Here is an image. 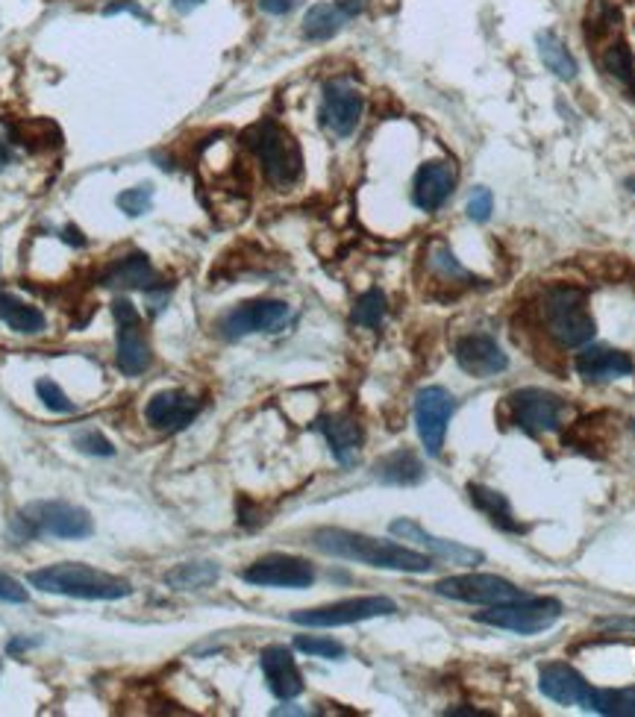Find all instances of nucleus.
Masks as SVG:
<instances>
[{
  "mask_svg": "<svg viewBox=\"0 0 635 717\" xmlns=\"http://www.w3.org/2000/svg\"><path fill=\"white\" fill-rule=\"evenodd\" d=\"M457 412V400L447 389L441 386H427V389L418 391L415 398V427H418V439L424 444L429 456H441V448H445V436H447V424Z\"/></svg>",
  "mask_w": 635,
  "mask_h": 717,
  "instance_id": "10",
  "label": "nucleus"
},
{
  "mask_svg": "<svg viewBox=\"0 0 635 717\" xmlns=\"http://www.w3.org/2000/svg\"><path fill=\"white\" fill-rule=\"evenodd\" d=\"M336 7L350 18V15H357V12L362 10V0H338Z\"/></svg>",
  "mask_w": 635,
  "mask_h": 717,
  "instance_id": "46",
  "label": "nucleus"
},
{
  "mask_svg": "<svg viewBox=\"0 0 635 717\" xmlns=\"http://www.w3.org/2000/svg\"><path fill=\"white\" fill-rule=\"evenodd\" d=\"M318 429L324 432L329 453L336 456V462H341V465H353L357 462L362 439H365L357 418H350V415H327V418H321Z\"/></svg>",
  "mask_w": 635,
  "mask_h": 717,
  "instance_id": "23",
  "label": "nucleus"
},
{
  "mask_svg": "<svg viewBox=\"0 0 635 717\" xmlns=\"http://www.w3.org/2000/svg\"><path fill=\"white\" fill-rule=\"evenodd\" d=\"M468 498H471V503H474V506L480 508L497 529H503V532H524V527H521L515 520V515H512L509 500L503 498L500 491L471 482V486H468Z\"/></svg>",
  "mask_w": 635,
  "mask_h": 717,
  "instance_id": "25",
  "label": "nucleus"
},
{
  "mask_svg": "<svg viewBox=\"0 0 635 717\" xmlns=\"http://www.w3.org/2000/svg\"><path fill=\"white\" fill-rule=\"evenodd\" d=\"M0 320L12 329V332H21V336H36L41 329L48 327V320L41 315V310L24 303L10 291H0Z\"/></svg>",
  "mask_w": 635,
  "mask_h": 717,
  "instance_id": "26",
  "label": "nucleus"
},
{
  "mask_svg": "<svg viewBox=\"0 0 635 717\" xmlns=\"http://www.w3.org/2000/svg\"><path fill=\"white\" fill-rule=\"evenodd\" d=\"M509 415L518 427L526 432H553L562 427V415H565V400L556 398L545 389H521L512 391L507 398Z\"/></svg>",
  "mask_w": 635,
  "mask_h": 717,
  "instance_id": "11",
  "label": "nucleus"
},
{
  "mask_svg": "<svg viewBox=\"0 0 635 717\" xmlns=\"http://www.w3.org/2000/svg\"><path fill=\"white\" fill-rule=\"evenodd\" d=\"M295 647L300 653H309V656H321V658H341L345 656V647L333 641V638H315V636H298L295 638Z\"/></svg>",
  "mask_w": 635,
  "mask_h": 717,
  "instance_id": "38",
  "label": "nucleus"
},
{
  "mask_svg": "<svg viewBox=\"0 0 635 717\" xmlns=\"http://www.w3.org/2000/svg\"><path fill=\"white\" fill-rule=\"evenodd\" d=\"M538 688H541V694L547 700H553L559 706L586 708L588 697H592V685L586 682V677L565 662L545 665L538 674Z\"/></svg>",
  "mask_w": 635,
  "mask_h": 717,
  "instance_id": "17",
  "label": "nucleus"
},
{
  "mask_svg": "<svg viewBox=\"0 0 635 717\" xmlns=\"http://www.w3.org/2000/svg\"><path fill=\"white\" fill-rule=\"evenodd\" d=\"M391 536H397L400 541H412L421 550H427L441 562H450V565H476V562H483V553L474 548H465V544H459V541H445V538L429 536L427 529L415 524V520L400 518L391 520Z\"/></svg>",
  "mask_w": 635,
  "mask_h": 717,
  "instance_id": "16",
  "label": "nucleus"
},
{
  "mask_svg": "<svg viewBox=\"0 0 635 717\" xmlns=\"http://www.w3.org/2000/svg\"><path fill=\"white\" fill-rule=\"evenodd\" d=\"M365 100L359 95L357 86L348 80H329L324 86V100H321V124L327 127L338 139H348L362 121Z\"/></svg>",
  "mask_w": 635,
  "mask_h": 717,
  "instance_id": "14",
  "label": "nucleus"
},
{
  "mask_svg": "<svg viewBox=\"0 0 635 717\" xmlns=\"http://www.w3.org/2000/svg\"><path fill=\"white\" fill-rule=\"evenodd\" d=\"M386 312H388L386 294H383L379 289H371L357 300V306H353V312H350V318H353V324H359V327L374 329L383 324Z\"/></svg>",
  "mask_w": 635,
  "mask_h": 717,
  "instance_id": "33",
  "label": "nucleus"
},
{
  "mask_svg": "<svg viewBox=\"0 0 635 717\" xmlns=\"http://www.w3.org/2000/svg\"><path fill=\"white\" fill-rule=\"evenodd\" d=\"M374 477L386 486H418L424 479V462L412 450H395L374 465Z\"/></svg>",
  "mask_w": 635,
  "mask_h": 717,
  "instance_id": "24",
  "label": "nucleus"
},
{
  "mask_svg": "<svg viewBox=\"0 0 635 717\" xmlns=\"http://www.w3.org/2000/svg\"><path fill=\"white\" fill-rule=\"evenodd\" d=\"M74 448H77L79 453H89V456H100V458H107L115 453L112 441L107 439V436L95 432V429H89V432H79L77 439H74Z\"/></svg>",
  "mask_w": 635,
  "mask_h": 717,
  "instance_id": "39",
  "label": "nucleus"
},
{
  "mask_svg": "<svg viewBox=\"0 0 635 717\" xmlns=\"http://www.w3.org/2000/svg\"><path fill=\"white\" fill-rule=\"evenodd\" d=\"M215 579H219V565L215 562H183V565L165 574V582L174 591H200V588L212 586Z\"/></svg>",
  "mask_w": 635,
  "mask_h": 717,
  "instance_id": "29",
  "label": "nucleus"
},
{
  "mask_svg": "<svg viewBox=\"0 0 635 717\" xmlns=\"http://www.w3.org/2000/svg\"><path fill=\"white\" fill-rule=\"evenodd\" d=\"M626 189H630V191H633V194H635V177L626 179Z\"/></svg>",
  "mask_w": 635,
  "mask_h": 717,
  "instance_id": "49",
  "label": "nucleus"
},
{
  "mask_svg": "<svg viewBox=\"0 0 635 717\" xmlns=\"http://www.w3.org/2000/svg\"><path fill=\"white\" fill-rule=\"evenodd\" d=\"M103 12H107V15H119V12H133V15H139V18L148 21V15H145V12H141L136 3H112V7H107Z\"/></svg>",
  "mask_w": 635,
  "mask_h": 717,
  "instance_id": "43",
  "label": "nucleus"
},
{
  "mask_svg": "<svg viewBox=\"0 0 635 717\" xmlns=\"http://www.w3.org/2000/svg\"><path fill=\"white\" fill-rule=\"evenodd\" d=\"M203 0H174V10L177 12H189L195 10V7H200Z\"/></svg>",
  "mask_w": 635,
  "mask_h": 717,
  "instance_id": "47",
  "label": "nucleus"
},
{
  "mask_svg": "<svg viewBox=\"0 0 635 717\" xmlns=\"http://www.w3.org/2000/svg\"><path fill=\"white\" fill-rule=\"evenodd\" d=\"M538 56L547 65V71H553L559 80H574L576 77L574 56L568 53L565 45L556 39L553 33H541L538 36Z\"/></svg>",
  "mask_w": 635,
  "mask_h": 717,
  "instance_id": "30",
  "label": "nucleus"
},
{
  "mask_svg": "<svg viewBox=\"0 0 635 717\" xmlns=\"http://www.w3.org/2000/svg\"><path fill=\"white\" fill-rule=\"evenodd\" d=\"M586 30L592 39H603V36L618 30V10L609 0H595V3H592L586 18Z\"/></svg>",
  "mask_w": 635,
  "mask_h": 717,
  "instance_id": "35",
  "label": "nucleus"
},
{
  "mask_svg": "<svg viewBox=\"0 0 635 717\" xmlns=\"http://www.w3.org/2000/svg\"><path fill=\"white\" fill-rule=\"evenodd\" d=\"M10 141H0V165H7V162L12 160V150L7 148Z\"/></svg>",
  "mask_w": 635,
  "mask_h": 717,
  "instance_id": "48",
  "label": "nucleus"
},
{
  "mask_svg": "<svg viewBox=\"0 0 635 717\" xmlns=\"http://www.w3.org/2000/svg\"><path fill=\"white\" fill-rule=\"evenodd\" d=\"M62 241H69L71 248H86V239L79 236L77 227H65L62 229Z\"/></svg>",
  "mask_w": 635,
  "mask_h": 717,
  "instance_id": "44",
  "label": "nucleus"
},
{
  "mask_svg": "<svg viewBox=\"0 0 635 717\" xmlns=\"http://www.w3.org/2000/svg\"><path fill=\"white\" fill-rule=\"evenodd\" d=\"M576 370L588 382H606V379L630 377L635 370V362L624 350L586 348L576 356Z\"/></svg>",
  "mask_w": 635,
  "mask_h": 717,
  "instance_id": "22",
  "label": "nucleus"
},
{
  "mask_svg": "<svg viewBox=\"0 0 635 717\" xmlns=\"http://www.w3.org/2000/svg\"><path fill=\"white\" fill-rule=\"evenodd\" d=\"M27 582L45 594L74 600H124L133 594V586L124 577L91 568V565H79V562H60L50 568L33 570Z\"/></svg>",
  "mask_w": 635,
  "mask_h": 717,
  "instance_id": "2",
  "label": "nucleus"
},
{
  "mask_svg": "<svg viewBox=\"0 0 635 717\" xmlns=\"http://www.w3.org/2000/svg\"><path fill=\"white\" fill-rule=\"evenodd\" d=\"M12 139L30 150L57 148L60 144V130L50 121H21L18 127L12 130Z\"/></svg>",
  "mask_w": 635,
  "mask_h": 717,
  "instance_id": "31",
  "label": "nucleus"
},
{
  "mask_svg": "<svg viewBox=\"0 0 635 717\" xmlns=\"http://www.w3.org/2000/svg\"><path fill=\"white\" fill-rule=\"evenodd\" d=\"M30 594H27V588L21 586L18 579L10 577V574H3L0 570V603H27Z\"/></svg>",
  "mask_w": 635,
  "mask_h": 717,
  "instance_id": "41",
  "label": "nucleus"
},
{
  "mask_svg": "<svg viewBox=\"0 0 635 717\" xmlns=\"http://www.w3.org/2000/svg\"><path fill=\"white\" fill-rule=\"evenodd\" d=\"M150 203H153V189H150L148 183L139 186V189H127L119 194V210L129 218H139L145 212H150Z\"/></svg>",
  "mask_w": 635,
  "mask_h": 717,
  "instance_id": "37",
  "label": "nucleus"
},
{
  "mask_svg": "<svg viewBox=\"0 0 635 717\" xmlns=\"http://www.w3.org/2000/svg\"><path fill=\"white\" fill-rule=\"evenodd\" d=\"M457 362L459 368L476 379L497 377V374H503L509 368V358L500 350V344L495 339H488V336H480V332L457 341Z\"/></svg>",
  "mask_w": 635,
  "mask_h": 717,
  "instance_id": "18",
  "label": "nucleus"
},
{
  "mask_svg": "<svg viewBox=\"0 0 635 717\" xmlns=\"http://www.w3.org/2000/svg\"><path fill=\"white\" fill-rule=\"evenodd\" d=\"M586 712L606 717H635V688H592Z\"/></svg>",
  "mask_w": 635,
  "mask_h": 717,
  "instance_id": "27",
  "label": "nucleus"
},
{
  "mask_svg": "<svg viewBox=\"0 0 635 717\" xmlns=\"http://www.w3.org/2000/svg\"><path fill=\"white\" fill-rule=\"evenodd\" d=\"M603 68L609 71V77H615L621 86L635 91V60L633 50L626 48L624 41H612L603 53Z\"/></svg>",
  "mask_w": 635,
  "mask_h": 717,
  "instance_id": "32",
  "label": "nucleus"
},
{
  "mask_svg": "<svg viewBox=\"0 0 635 717\" xmlns=\"http://www.w3.org/2000/svg\"><path fill=\"white\" fill-rule=\"evenodd\" d=\"M36 644H39V641H27V638H15V641H10V644H7V650H10V653H24V650L36 647Z\"/></svg>",
  "mask_w": 635,
  "mask_h": 717,
  "instance_id": "45",
  "label": "nucleus"
},
{
  "mask_svg": "<svg viewBox=\"0 0 635 717\" xmlns=\"http://www.w3.org/2000/svg\"><path fill=\"white\" fill-rule=\"evenodd\" d=\"M433 591L438 598L459 600L471 606H507V603L526 598V591L497 574H462V577L438 579Z\"/></svg>",
  "mask_w": 635,
  "mask_h": 717,
  "instance_id": "7",
  "label": "nucleus"
},
{
  "mask_svg": "<svg viewBox=\"0 0 635 717\" xmlns=\"http://www.w3.org/2000/svg\"><path fill=\"white\" fill-rule=\"evenodd\" d=\"M562 618V603L553 598H530L507 603V606H488V612H480L476 620L488 624V627L509 629L518 636H536L545 632Z\"/></svg>",
  "mask_w": 635,
  "mask_h": 717,
  "instance_id": "6",
  "label": "nucleus"
},
{
  "mask_svg": "<svg viewBox=\"0 0 635 717\" xmlns=\"http://www.w3.org/2000/svg\"><path fill=\"white\" fill-rule=\"evenodd\" d=\"M395 612H397L395 600L353 598V600H341V603H329V606L303 608V612H295L291 620H295L298 627H312V629L350 627V624H359V620L388 618V615H395Z\"/></svg>",
  "mask_w": 635,
  "mask_h": 717,
  "instance_id": "9",
  "label": "nucleus"
},
{
  "mask_svg": "<svg viewBox=\"0 0 635 717\" xmlns=\"http://www.w3.org/2000/svg\"><path fill=\"white\" fill-rule=\"evenodd\" d=\"M100 286L121 291H150L159 286V274L153 271L145 253H127L121 260H112L110 268L103 271V277H100Z\"/></svg>",
  "mask_w": 635,
  "mask_h": 717,
  "instance_id": "21",
  "label": "nucleus"
},
{
  "mask_svg": "<svg viewBox=\"0 0 635 717\" xmlns=\"http://www.w3.org/2000/svg\"><path fill=\"white\" fill-rule=\"evenodd\" d=\"M36 394H39L41 403H45L50 412H57V415H71V412H77V406L71 403L69 394H65L53 379H39V382H36Z\"/></svg>",
  "mask_w": 635,
  "mask_h": 717,
  "instance_id": "36",
  "label": "nucleus"
},
{
  "mask_svg": "<svg viewBox=\"0 0 635 717\" xmlns=\"http://www.w3.org/2000/svg\"><path fill=\"white\" fill-rule=\"evenodd\" d=\"M112 318L119 327L115 336V365L121 374L127 377H139L150 368V344L145 339V329H141V315L127 298L112 300Z\"/></svg>",
  "mask_w": 635,
  "mask_h": 717,
  "instance_id": "8",
  "label": "nucleus"
},
{
  "mask_svg": "<svg viewBox=\"0 0 635 717\" xmlns=\"http://www.w3.org/2000/svg\"><path fill=\"white\" fill-rule=\"evenodd\" d=\"M91 529L95 524H91V515L86 508L65 503V500H39V503L21 508L12 518L10 532L18 541H33L39 536L77 541V538L91 536Z\"/></svg>",
  "mask_w": 635,
  "mask_h": 717,
  "instance_id": "4",
  "label": "nucleus"
},
{
  "mask_svg": "<svg viewBox=\"0 0 635 717\" xmlns=\"http://www.w3.org/2000/svg\"><path fill=\"white\" fill-rule=\"evenodd\" d=\"M312 541L327 556L348 558V562H359L368 568L403 570V574H427L433 568V558L418 553V550L395 544V541H383V538L362 536V532H350V529H318Z\"/></svg>",
  "mask_w": 635,
  "mask_h": 717,
  "instance_id": "1",
  "label": "nucleus"
},
{
  "mask_svg": "<svg viewBox=\"0 0 635 717\" xmlns=\"http://www.w3.org/2000/svg\"><path fill=\"white\" fill-rule=\"evenodd\" d=\"M345 12L338 10L336 3H315L309 7V12L303 15V36L312 41H327L333 39L341 24H345Z\"/></svg>",
  "mask_w": 635,
  "mask_h": 717,
  "instance_id": "28",
  "label": "nucleus"
},
{
  "mask_svg": "<svg viewBox=\"0 0 635 717\" xmlns=\"http://www.w3.org/2000/svg\"><path fill=\"white\" fill-rule=\"evenodd\" d=\"M541 324L547 336L562 348H583L595 339V318L588 312L586 291L576 286H553L541 300Z\"/></svg>",
  "mask_w": 635,
  "mask_h": 717,
  "instance_id": "5",
  "label": "nucleus"
},
{
  "mask_svg": "<svg viewBox=\"0 0 635 717\" xmlns=\"http://www.w3.org/2000/svg\"><path fill=\"white\" fill-rule=\"evenodd\" d=\"M241 579L248 586L259 588H309L315 582V568L307 558L274 553V556H262L253 565H248L241 570Z\"/></svg>",
  "mask_w": 635,
  "mask_h": 717,
  "instance_id": "13",
  "label": "nucleus"
},
{
  "mask_svg": "<svg viewBox=\"0 0 635 717\" xmlns=\"http://www.w3.org/2000/svg\"><path fill=\"white\" fill-rule=\"evenodd\" d=\"M427 262H429V271H433L441 282H476V279L459 265L457 256H453L445 244H433Z\"/></svg>",
  "mask_w": 635,
  "mask_h": 717,
  "instance_id": "34",
  "label": "nucleus"
},
{
  "mask_svg": "<svg viewBox=\"0 0 635 717\" xmlns=\"http://www.w3.org/2000/svg\"><path fill=\"white\" fill-rule=\"evenodd\" d=\"M295 7H298V0H259V10L269 12V15H288Z\"/></svg>",
  "mask_w": 635,
  "mask_h": 717,
  "instance_id": "42",
  "label": "nucleus"
},
{
  "mask_svg": "<svg viewBox=\"0 0 635 717\" xmlns=\"http://www.w3.org/2000/svg\"><path fill=\"white\" fill-rule=\"evenodd\" d=\"M457 186V168L445 160L424 162L415 174L412 186V200L421 212L441 210V203L450 198V191Z\"/></svg>",
  "mask_w": 635,
  "mask_h": 717,
  "instance_id": "19",
  "label": "nucleus"
},
{
  "mask_svg": "<svg viewBox=\"0 0 635 717\" xmlns=\"http://www.w3.org/2000/svg\"><path fill=\"white\" fill-rule=\"evenodd\" d=\"M491 206H495V200H491V191L488 189H476L468 200V218L476 221V224H483V221L491 218Z\"/></svg>",
  "mask_w": 635,
  "mask_h": 717,
  "instance_id": "40",
  "label": "nucleus"
},
{
  "mask_svg": "<svg viewBox=\"0 0 635 717\" xmlns=\"http://www.w3.org/2000/svg\"><path fill=\"white\" fill-rule=\"evenodd\" d=\"M288 306L283 300H248L221 318V336L229 341L245 339L250 332H277L288 320Z\"/></svg>",
  "mask_w": 635,
  "mask_h": 717,
  "instance_id": "12",
  "label": "nucleus"
},
{
  "mask_svg": "<svg viewBox=\"0 0 635 717\" xmlns=\"http://www.w3.org/2000/svg\"><path fill=\"white\" fill-rule=\"evenodd\" d=\"M200 415V400L186 391H159L145 406V420L159 432H179Z\"/></svg>",
  "mask_w": 635,
  "mask_h": 717,
  "instance_id": "15",
  "label": "nucleus"
},
{
  "mask_svg": "<svg viewBox=\"0 0 635 717\" xmlns=\"http://www.w3.org/2000/svg\"><path fill=\"white\" fill-rule=\"evenodd\" d=\"M259 665H262V674H265V682H269L274 697L295 700L303 694V677H300L298 662H295L288 647L271 644V647L262 650Z\"/></svg>",
  "mask_w": 635,
  "mask_h": 717,
  "instance_id": "20",
  "label": "nucleus"
},
{
  "mask_svg": "<svg viewBox=\"0 0 635 717\" xmlns=\"http://www.w3.org/2000/svg\"><path fill=\"white\" fill-rule=\"evenodd\" d=\"M248 148L253 150V156L259 160L265 179L274 189H291L298 186V179L303 177V153L295 136L283 130L277 121H259L245 133Z\"/></svg>",
  "mask_w": 635,
  "mask_h": 717,
  "instance_id": "3",
  "label": "nucleus"
}]
</instances>
